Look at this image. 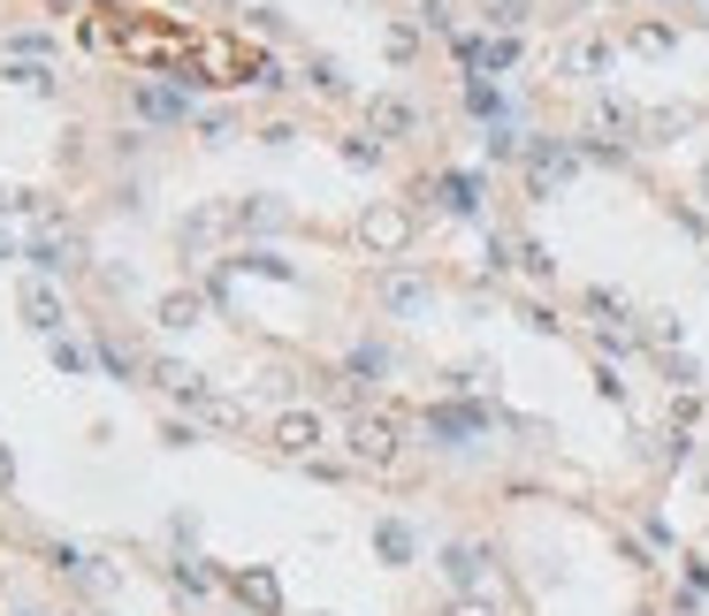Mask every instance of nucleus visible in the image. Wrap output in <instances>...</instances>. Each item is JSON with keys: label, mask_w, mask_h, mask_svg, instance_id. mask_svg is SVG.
<instances>
[{"label": "nucleus", "mask_w": 709, "mask_h": 616, "mask_svg": "<svg viewBox=\"0 0 709 616\" xmlns=\"http://www.w3.org/2000/svg\"><path fill=\"white\" fill-rule=\"evenodd\" d=\"M138 115H153V123H183V115H191V100H183V92H161V84H146V92H138Z\"/></svg>", "instance_id": "13"}, {"label": "nucleus", "mask_w": 709, "mask_h": 616, "mask_svg": "<svg viewBox=\"0 0 709 616\" xmlns=\"http://www.w3.org/2000/svg\"><path fill=\"white\" fill-rule=\"evenodd\" d=\"M23 319H31L38 335H61V298H54L46 282H23Z\"/></svg>", "instance_id": "9"}, {"label": "nucleus", "mask_w": 709, "mask_h": 616, "mask_svg": "<svg viewBox=\"0 0 709 616\" xmlns=\"http://www.w3.org/2000/svg\"><path fill=\"white\" fill-rule=\"evenodd\" d=\"M229 586H237V594H244V602H252L260 616H275V609H283V586H275V571H237Z\"/></svg>", "instance_id": "10"}, {"label": "nucleus", "mask_w": 709, "mask_h": 616, "mask_svg": "<svg viewBox=\"0 0 709 616\" xmlns=\"http://www.w3.org/2000/svg\"><path fill=\"white\" fill-rule=\"evenodd\" d=\"M557 69H564V77H580V84H587V77H603V69H610V38H603V31H580V38H564Z\"/></svg>", "instance_id": "4"}, {"label": "nucleus", "mask_w": 709, "mask_h": 616, "mask_svg": "<svg viewBox=\"0 0 709 616\" xmlns=\"http://www.w3.org/2000/svg\"><path fill=\"white\" fill-rule=\"evenodd\" d=\"M366 130H381V138H412L420 115H412V100H366Z\"/></svg>", "instance_id": "7"}, {"label": "nucleus", "mask_w": 709, "mask_h": 616, "mask_svg": "<svg viewBox=\"0 0 709 616\" xmlns=\"http://www.w3.org/2000/svg\"><path fill=\"white\" fill-rule=\"evenodd\" d=\"M626 46H633V54H672V46H679V31L649 15V23H633V31H626Z\"/></svg>", "instance_id": "15"}, {"label": "nucleus", "mask_w": 709, "mask_h": 616, "mask_svg": "<svg viewBox=\"0 0 709 616\" xmlns=\"http://www.w3.org/2000/svg\"><path fill=\"white\" fill-rule=\"evenodd\" d=\"M397 434H404V411L381 404V411H358L352 427H344V450H352V464H366V472H389V464L404 457Z\"/></svg>", "instance_id": "1"}, {"label": "nucleus", "mask_w": 709, "mask_h": 616, "mask_svg": "<svg viewBox=\"0 0 709 616\" xmlns=\"http://www.w3.org/2000/svg\"><path fill=\"white\" fill-rule=\"evenodd\" d=\"M0 213H38V198H31V190H15V183H0Z\"/></svg>", "instance_id": "22"}, {"label": "nucleus", "mask_w": 709, "mask_h": 616, "mask_svg": "<svg viewBox=\"0 0 709 616\" xmlns=\"http://www.w3.org/2000/svg\"><path fill=\"white\" fill-rule=\"evenodd\" d=\"M374 548H381L389 563H404V556H412V533H404V525L389 518V525H374Z\"/></svg>", "instance_id": "18"}, {"label": "nucleus", "mask_w": 709, "mask_h": 616, "mask_svg": "<svg viewBox=\"0 0 709 616\" xmlns=\"http://www.w3.org/2000/svg\"><path fill=\"white\" fill-rule=\"evenodd\" d=\"M427 298H435V282H427L420 267H381V275H374V305H381V312H397V319L427 312Z\"/></svg>", "instance_id": "3"}, {"label": "nucleus", "mask_w": 709, "mask_h": 616, "mask_svg": "<svg viewBox=\"0 0 709 616\" xmlns=\"http://www.w3.org/2000/svg\"><path fill=\"white\" fill-rule=\"evenodd\" d=\"M702 190H709V167H702Z\"/></svg>", "instance_id": "28"}, {"label": "nucleus", "mask_w": 709, "mask_h": 616, "mask_svg": "<svg viewBox=\"0 0 709 616\" xmlns=\"http://www.w3.org/2000/svg\"><path fill=\"white\" fill-rule=\"evenodd\" d=\"M321 442H329L321 411H283V419H275V450H283V457H313Z\"/></svg>", "instance_id": "5"}, {"label": "nucleus", "mask_w": 709, "mask_h": 616, "mask_svg": "<svg viewBox=\"0 0 709 616\" xmlns=\"http://www.w3.org/2000/svg\"><path fill=\"white\" fill-rule=\"evenodd\" d=\"M153 381H161L169 396H183V404H198V396H206V373H191V365H176V358H161V365H153Z\"/></svg>", "instance_id": "12"}, {"label": "nucleus", "mask_w": 709, "mask_h": 616, "mask_svg": "<svg viewBox=\"0 0 709 616\" xmlns=\"http://www.w3.org/2000/svg\"><path fill=\"white\" fill-rule=\"evenodd\" d=\"M8 479H15V464H8V450H0V487H8Z\"/></svg>", "instance_id": "27"}, {"label": "nucleus", "mask_w": 709, "mask_h": 616, "mask_svg": "<svg viewBox=\"0 0 709 616\" xmlns=\"http://www.w3.org/2000/svg\"><path fill=\"white\" fill-rule=\"evenodd\" d=\"M534 190H549V183H564V175H572V153H564V146H534Z\"/></svg>", "instance_id": "14"}, {"label": "nucleus", "mask_w": 709, "mask_h": 616, "mask_svg": "<svg viewBox=\"0 0 709 616\" xmlns=\"http://www.w3.org/2000/svg\"><path fill=\"white\" fill-rule=\"evenodd\" d=\"M0 259H15V236H8V229H0Z\"/></svg>", "instance_id": "26"}, {"label": "nucleus", "mask_w": 709, "mask_h": 616, "mask_svg": "<svg viewBox=\"0 0 709 616\" xmlns=\"http://www.w3.org/2000/svg\"><path fill=\"white\" fill-rule=\"evenodd\" d=\"M214 236H221V213H214V206H206V213H191V221H183V244H214Z\"/></svg>", "instance_id": "21"}, {"label": "nucleus", "mask_w": 709, "mask_h": 616, "mask_svg": "<svg viewBox=\"0 0 709 616\" xmlns=\"http://www.w3.org/2000/svg\"><path fill=\"white\" fill-rule=\"evenodd\" d=\"M153 319H161V327H198V319H206V298H198V290H169Z\"/></svg>", "instance_id": "11"}, {"label": "nucleus", "mask_w": 709, "mask_h": 616, "mask_svg": "<svg viewBox=\"0 0 709 616\" xmlns=\"http://www.w3.org/2000/svg\"><path fill=\"white\" fill-rule=\"evenodd\" d=\"M450 616H504V609H496V602H481V594H458V602H450Z\"/></svg>", "instance_id": "24"}, {"label": "nucleus", "mask_w": 709, "mask_h": 616, "mask_svg": "<svg viewBox=\"0 0 709 616\" xmlns=\"http://www.w3.org/2000/svg\"><path fill=\"white\" fill-rule=\"evenodd\" d=\"M31 267L38 275H77L84 267V236H38L31 244Z\"/></svg>", "instance_id": "6"}, {"label": "nucleus", "mask_w": 709, "mask_h": 616, "mask_svg": "<svg viewBox=\"0 0 709 616\" xmlns=\"http://www.w3.org/2000/svg\"><path fill=\"white\" fill-rule=\"evenodd\" d=\"M313 92H329V100L344 92V77H336V61H313Z\"/></svg>", "instance_id": "23"}, {"label": "nucleus", "mask_w": 709, "mask_h": 616, "mask_svg": "<svg viewBox=\"0 0 709 616\" xmlns=\"http://www.w3.org/2000/svg\"><path fill=\"white\" fill-rule=\"evenodd\" d=\"M695 115H679V107H656V115H641V130H649V146H672L679 130H687Z\"/></svg>", "instance_id": "16"}, {"label": "nucleus", "mask_w": 709, "mask_h": 616, "mask_svg": "<svg viewBox=\"0 0 709 616\" xmlns=\"http://www.w3.org/2000/svg\"><path fill=\"white\" fill-rule=\"evenodd\" d=\"M283 221V206H267V198H252V206H237V229H275Z\"/></svg>", "instance_id": "20"}, {"label": "nucleus", "mask_w": 709, "mask_h": 616, "mask_svg": "<svg viewBox=\"0 0 709 616\" xmlns=\"http://www.w3.org/2000/svg\"><path fill=\"white\" fill-rule=\"evenodd\" d=\"M481 571H489V556H481V548H466V541H458V548H443V579H450L458 594H473V586H481Z\"/></svg>", "instance_id": "8"}, {"label": "nucleus", "mask_w": 709, "mask_h": 616, "mask_svg": "<svg viewBox=\"0 0 709 616\" xmlns=\"http://www.w3.org/2000/svg\"><path fill=\"white\" fill-rule=\"evenodd\" d=\"M344 160H358V167H374V160H381V146H374V138H344Z\"/></svg>", "instance_id": "25"}, {"label": "nucleus", "mask_w": 709, "mask_h": 616, "mask_svg": "<svg viewBox=\"0 0 709 616\" xmlns=\"http://www.w3.org/2000/svg\"><path fill=\"white\" fill-rule=\"evenodd\" d=\"M191 411H198L206 427H244V404H229V396H214V388H206V396H198Z\"/></svg>", "instance_id": "17"}, {"label": "nucleus", "mask_w": 709, "mask_h": 616, "mask_svg": "<svg viewBox=\"0 0 709 616\" xmlns=\"http://www.w3.org/2000/svg\"><path fill=\"white\" fill-rule=\"evenodd\" d=\"M527 15H534V0H489V23H496V31H519Z\"/></svg>", "instance_id": "19"}, {"label": "nucleus", "mask_w": 709, "mask_h": 616, "mask_svg": "<svg viewBox=\"0 0 709 616\" xmlns=\"http://www.w3.org/2000/svg\"><path fill=\"white\" fill-rule=\"evenodd\" d=\"M358 244H366L374 259H404V252H412V213H404V206H366V213H358Z\"/></svg>", "instance_id": "2"}]
</instances>
